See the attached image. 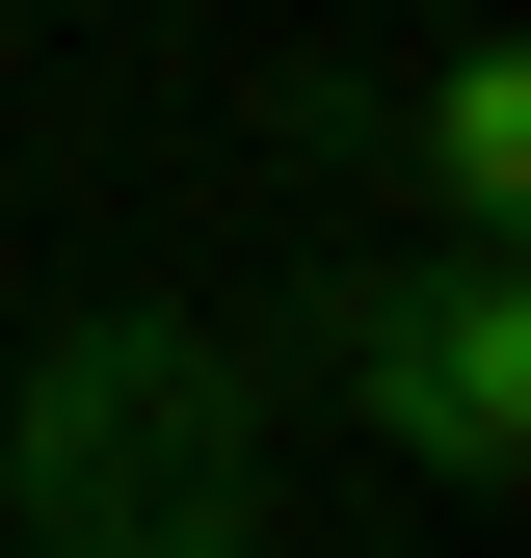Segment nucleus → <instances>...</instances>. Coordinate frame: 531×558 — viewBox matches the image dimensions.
<instances>
[{
	"label": "nucleus",
	"mask_w": 531,
	"mask_h": 558,
	"mask_svg": "<svg viewBox=\"0 0 531 558\" xmlns=\"http://www.w3.org/2000/svg\"><path fill=\"white\" fill-rule=\"evenodd\" d=\"M293 160L319 186H398L425 240H531V53L505 27H425L398 81H293Z\"/></svg>",
	"instance_id": "nucleus-3"
},
{
	"label": "nucleus",
	"mask_w": 531,
	"mask_h": 558,
	"mask_svg": "<svg viewBox=\"0 0 531 558\" xmlns=\"http://www.w3.org/2000/svg\"><path fill=\"white\" fill-rule=\"evenodd\" d=\"M319 399L425 478V506H505L531 478V266L505 240H425V266H319Z\"/></svg>",
	"instance_id": "nucleus-2"
},
{
	"label": "nucleus",
	"mask_w": 531,
	"mask_h": 558,
	"mask_svg": "<svg viewBox=\"0 0 531 558\" xmlns=\"http://www.w3.org/2000/svg\"><path fill=\"white\" fill-rule=\"evenodd\" d=\"M0 506H27V558H266V373L160 293L53 319L27 426H0Z\"/></svg>",
	"instance_id": "nucleus-1"
}]
</instances>
